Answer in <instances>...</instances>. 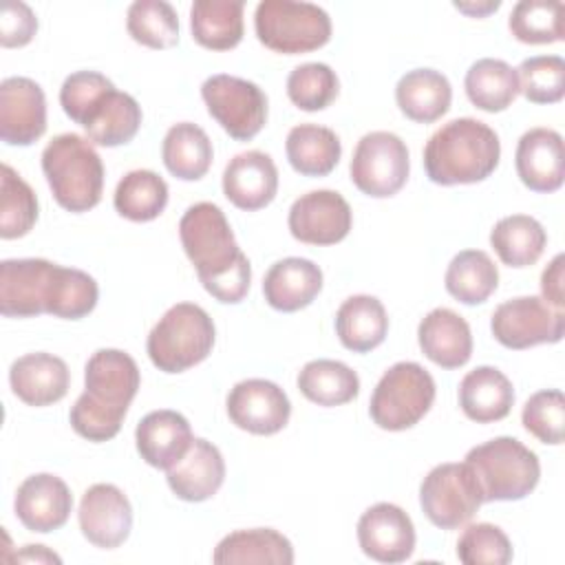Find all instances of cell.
Returning a JSON list of instances; mask_svg holds the SVG:
<instances>
[{
  "label": "cell",
  "mask_w": 565,
  "mask_h": 565,
  "mask_svg": "<svg viewBox=\"0 0 565 565\" xmlns=\"http://www.w3.org/2000/svg\"><path fill=\"white\" fill-rule=\"evenodd\" d=\"M179 236L203 289L212 298L236 305L247 296L252 267L218 205L210 201L190 205L179 221Z\"/></svg>",
  "instance_id": "6da1fadb"
},
{
  "label": "cell",
  "mask_w": 565,
  "mask_h": 565,
  "mask_svg": "<svg viewBox=\"0 0 565 565\" xmlns=\"http://www.w3.org/2000/svg\"><path fill=\"white\" fill-rule=\"evenodd\" d=\"M139 382V366L126 351H95L84 369V393L68 413L73 430L88 441L113 439L121 430Z\"/></svg>",
  "instance_id": "7a4b0ae2"
},
{
  "label": "cell",
  "mask_w": 565,
  "mask_h": 565,
  "mask_svg": "<svg viewBox=\"0 0 565 565\" xmlns=\"http://www.w3.org/2000/svg\"><path fill=\"white\" fill-rule=\"evenodd\" d=\"M501 157L499 135L475 117H459L437 128L424 146V168L437 185L488 179Z\"/></svg>",
  "instance_id": "3957f363"
},
{
  "label": "cell",
  "mask_w": 565,
  "mask_h": 565,
  "mask_svg": "<svg viewBox=\"0 0 565 565\" xmlns=\"http://www.w3.org/2000/svg\"><path fill=\"white\" fill-rule=\"evenodd\" d=\"M42 172L55 201L68 212H88L102 201L104 163L88 137H53L42 150Z\"/></svg>",
  "instance_id": "277c9868"
},
{
  "label": "cell",
  "mask_w": 565,
  "mask_h": 565,
  "mask_svg": "<svg viewBox=\"0 0 565 565\" xmlns=\"http://www.w3.org/2000/svg\"><path fill=\"white\" fill-rule=\"evenodd\" d=\"M214 338V322L203 307L177 302L152 327L146 349L159 371L183 373L212 353Z\"/></svg>",
  "instance_id": "5b68a950"
},
{
  "label": "cell",
  "mask_w": 565,
  "mask_h": 565,
  "mask_svg": "<svg viewBox=\"0 0 565 565\" xmlns=\"http://www.w3.org/2000/svg\"><path fill=\"white\" fill-rule=\"evenodd\" d=\"M466 463L477 475L483 501L525 499L541 477L536 452L514 437H494L470 448Z\"/></svg>",
  "instance_id": "8992f818"
},
{
  "label": "cell",
  "mask_w": 565,
  "mask_h": 565,
  "mask_svg": "<svg viewBox=\"0 0 565 565\" xmlns=\"http://www.w3.org/2000/svg\"><path fill=\"white\" fill-rule=\"evenodd\" d=\"M254 29L267 49L285 55L309 53L331 40V18L311 2L263 0L254 13Z\"/></svg>",
  "instance_id": "52a82bcc"
},
{
  "label": "cell",
  "mask_w": 565,
  "mask_h": 565,
  "mask_svg": "<svg viewBox=\"0 0 565 565\" xmlns=\"http://www.w3.org/2000/svg\"><path fill=\"white\" fill-rule=\"evenodd\" d=\"M435 391V380L422 364L397 362L373 388L369 415L384 430H406L430 411Z\"/></svg>",
  "instance_id": "ba28073f"
},
{
  "label": "cell",
  "mask_w": 565,
  "mask_h": 565,
  "mask_svg": "<svg viewBox=\"0 0 565 565\" xmlns=\"http://www.w3.org/2000/svg\"><path fill=\"white\" fill-rule=\"evenodd\" d=\"M481 503H486L481 486L466 461L435 466L419 486V505L426 519L441 530L466 525Z\"/></svg>",
  "instance_id": "9c48e42d"
},
{
  "label": "cell",
  "mask_w": 565,
  "mask_h": 565,
  "mask_svg": "<svg viewBox=\"0 0 565 565\" xmlns=\"http://www.w3.org/2000/svg\"><path fill=\"white\" fill-rule=\"evenodd\" d=\"M411 161L406 143L388 130L366 132L351 157L353 185L373 199L397 194L408 179Z\"/></svg>",
  "instance_id": "30bf717a"
},
{
  "label": "cell",
  "mask_w": 565,
  "mask_h": 565,
  "mask_svg": "<svg viewBox=\"0 0 565 565\" xmlns=\"http://www.w3.org/2000/svg\"><path fill=\"white\" fill-rule=\"evenodd\" d=\"M207 113L236 141L254 139L267 121V95L249 79L212 75L201 86Z\"/></svg>",
  "instance_id": "8fae6325"
},
{
  "label": "cell",
  "mask_w": 565,
  "mask_h": 565,
  "mask_svg": "<svg viewBox=\"0 0 565 565\" xmlns=\"http://www.w3.org/2000/svg\"><path fill=\"white\" fill-rule=\"evenodd\" d=\"M492 335L505 349H530L536 344H554L563 340L565 313L543 298L519 296L501 302L490 318Z\"/></svg>",
  "instance_id": "7c38bea8"
},
{
  "label": "cell",
  "mask_w": 565,
  "mask_h": 565,
  "mask_svg": "<svg viewBox=\"0 0 565 565\" xmlns=\"http://www.w3.org/2000/svg\"><path fill=\"white\" fill-rule=\"evenodd\" d=\"M353 212L335 190H311L298 196L287 216L289 232L307 245H335L351 232Z\"/></svg>",
  "instance_id": "4fadbf2b"
},
{
  "label": "cell",
  "mask_w": 565,
  "mask_h": 565,
  "mask_svg": "<svg viewBox=\"0 0 565 565\" xmlns=\"http://www.w3.org/2000/svg\"><path fill=\"white\" fill-rule=\"evenodd\" d=\"M225 406L232 424L252 435H274L287 426L291 415L287 393L260 377L234 384Z\"/></svg>",
  "instance_id": "5bb4252c"
},
{
  "label": "cell",
  "mask_w": 565,
  "mask_h": 565,
  "mask_svg": "<svg viewBox=\"0 0 565 565\" xmlns=\"http://www.w3.org/2000/svg\"><path fill=\"white\" fill-rule=\"evenodd\" d=\"M77 519L84 539L102 550L119 547L132 530L130 501L113 483L90 486L82 494Z\"/></svg>",
  "instance_id": "9a60e30c"
},
{
  "label": "cell",
  "mask_w": 565,
  "mask_h": 565,
  "mask_svg": "<svg viewBox=\"0 0 565 565\" xmlns=\"http://www.w3.org/2000/svg\"><path fill=\"white\" fill-rule=\"evenodd\" d=\"M46 132V97L29 77L0 84V137L9 146H31Z\"/></svg>",
  "instance_id": "2e32d148"
},
{
  "label": "cell",
  "mask_w": 565,
  "mask_h": 565,
  "mask_svg": "<svg viewBox=\"0 0 565 565\" xmlns=\"http://www.w3.org/2000/svg\"><path fill=\"white\" fill-rule=\"evenodd\" d=\"M55 263L46 258H7L0 263V311L7 318L46 313Z\"/></svg>",
  "instance_id": "e0dca14e"
},
{
  "label": "cell",
  "mask_w": 565,
  "mask_h": 565,
  "mask_svg": "<svg viewBox=\"0 0 565 565\" xmlns=\"http://www.w3.org/2000/svg\"><path fill=\"white\" fill-rule=\"evenodd\" d=\"M358 543L377 563H402L415 550V525L395 503H375L358 521Z\"/></svg>",
  "instance_id": "ac0fdd59"
},
{
  "label": "cell",
  "mask_w": 565,
  "mask_h": 565,
  "mask_svg": "<svg viewBox=\"0 0 565 565\" xmlns=\"http://www.w3.org/2000/svg\"><path fill=\"white\" fill-rule=\"evenodd\" d=\"M13 510L26 530L46 534L60 530L68 521L73 494L68 486L51 472L31 475L20 483Z\"/></svg>",
  "instance_id": "d6986e66"
},
{
  "label": "cell",
  "mask_w": 565,
  "mask_h": 565,
  "mask_svg": "<svg viewBox=\"0 0 565 565\" xmlns=\"http://www.w3.org/2000/svg\"><path fill=\"white\" fill-rule=\"evenodd\" d=\"M516 174L532 192H556L565 179L563 137L552 128H532L516 143Z\"/></svg>",
  "instance_id": "ffe728a7"
},
{
  "label": "cell",
  "mask_w": 565,
  "mask_h": 565,
  "mask_svg": "<svg viewBox=\"0 0 565 565\" xmlns=\"http://www.w3.org/2000/svg\"><path fill=\"white\" fill-rule=\"evenodd\" d=\"M276 192L278 170L267 152H241L223 170V194L238 210H260L274 201Z\"/></svg>",
  "instance_id": "44dd1931"
},
{
  "label": "cell",
  "mask_w": 565,
  "mask_h": 565,
  "mask_svg": "<svg viewBox=\"0 0 565 565\" xmlns=\"http://www.w3.org/2000/svg\"><path fill=\"white\" fill-rule=\"evenodd\" d=\"M9 384L18 399L29 406H51L68 393L71 373L62 358L53 353H26L9 369Z\"/></svg>",
  "instance_id": "7402d4cb"
},
{
  "label": "cell",
  "mask_w": 565,
  "mask_h": 565,
  "mask_svg": "<svg viewBox=\"0 0 565 565\" xmlns=\"http://www.w3.org/2000/svg\"><path fill=\"white\" fill-rule=\"evenodd\" d=\"M192 439L194 437L188 419L170 408L148 413L135 428L137 452L148 466L161 470H170L177 461H181L192 446Z\"/></svg>",
  "instance_id": "603a6c76"
},
{
  "label": "cell",
  "mask_w": 565,
  "mask_h": 565,
  "mask_svg": "<svg viewBox=\"0 0 565 565\" xmlns=\"http://www.w3.org/2000/svg\"><path fill=\"white\" fill-rule=\"evenodd\" d=\"M166 479L170 490L179 499L190 503L207 501L223 486V479H225L223 455L212 441L194 437L183 459L168 470Z\"/></svg>",
  "instance_id": "cb8c5ba5"
},
{
  "label": "cell",
  "mask_w": 565,
  "mask_h": 565,
  "mask_svg": "<svg viewBox=\"0 0 565 565\" xmlns=\"http://www.w3.org/2000/svg\"><path fill=\"white\" fill-rule=\"evenodd\" d=\"M417 342L422 353L441 369H459L472 355L470 327L448 307H437L422 318Z\"/></svg>",
  "instance_id": "d4e9b609"
},
{
  "label": "cell",
  "mask_w": 565,
  "mask_h": 565,
  "mask_svg": "<svg viewBox=\"0 0 565 565\" xmlns=\"http://www.w3.org/2000/svg\"><path fill=\"white\" fill-rule=\"evenodd\" d=\"M322 289V269L300 256L274 263L263 278V296L276 311H298L309 307Z\"/></svg>",
  "instance_id": "484cf974"
},
{
  "label": "cell",
  "mask_w": 565,
  "mask_h": 565,
  "mask_svg": "<svg viewBox=\"0 0 565 565\" xmlns=\"http://www.w3.org/2000/svg\"><path fill=\"white\" fill-rule=\"evenodd\" d=\"M514 404L512 382L494 366H477L459 384V406L477 424L499 422L510 415Z\"/></svg>",
  "instance_id": "4316f807"
},
{
  "label": "cell",
  "mask_w": 565,
  "mask_h": 565,
  "mask_svg": "<svg viewBox=\"0 0 565 565\" xmlns=\"http://www.w3.org/2000/svg\"><path fill=\"white\" fill-rule=\"evenodd\" d=\"M395 102L408 119L417 124H433L448 113L452 88L444 73L435 68H413L399 77L395 86Z\"/></svg>",
  "instance_id": "83f0119b"
},
{
  "label": "cell",
  "mask_w": 565,
  "mask_h": 565,
  "mask_svg": "<svg viewBox=\"0 0 565 565\" xmlns=\"http://www.w3.org/2000/svg\"><path fill=\"white\" fill-rule=\"evenodd\" d=\"M335 333L344 349L366 353L380 347L388 333V316L375 296L347 298L335 313Z\"/></svg>",
  "instance_id": "f1b7e54d"
},
{
  "label": "cell",
  "mask_w": 565,
  "mask_h": 565,
  "mask_svg": "<svg viewBox=\"0 0 565 565\" xmlns=\"http://www.w3.org/2000/svg\"><path fill=\"white\" fill-rule=\"evenodd\" d=\"M216 565L258 563V565H291L294 547L287 536L271 527L236 530L223 536L212 554Z\"/></svg>",
  "instance_id": "f546056e"
},
{
  "label": "cell",
  "mask_w": 565,
  "mask_h": 565,
  "mask_svg": "<svg viewBox=\"0 0 565 565\" xmlns=\"http://www.w3.org/2000/svg\"><path fill=\"white\" fill-rule=\"evenodd\" d=\"M243 0H196L190 7L194 42L212 51H230L243 40Z\"/></svg>",
  "instance_id": "4dcf8cb0"
},
{
  "label": "cell",
  "mask_w": 565,
  "mask_h": 565,
  "mask_svg": "<svg viewBox=\"0 0 565 565\" xmlns=\"http://www.w3.org/2000/svg\"><path fill=\"white\" fill-rule=\"evenodd\" d=\"M291 168L302 177H327L340 161L342 143L338 135L318 124L294 126L285 141Z\"/></svg>",
  "instance_id": "1f68e13d"
},
{
  "label": "cell",
  "mask_w": 565,
  "mask_h": 565,
  "mask_svg": "<svg viewBox=\"0 0 565 565\" xmlns=\"http://www.w3.org/2000/svg\"><path fill=\"white\" fill-rule=\"evenodd\" d=\"M141 126V106L128 93L113 88L84 121L88 139L104 148L124 146L135 139Z\"/></svg>",
  "instance_id": "d6a6232c"
},
{
  "label": "cell",
  "mask_w": 565,
  "mask_h": 565,
  "mask_svg": "<svg viewBox=\"0 0 565 565\" xmlns=\"http://www.w3.org/2000/svg\"><path fill=\"white\" fill-rule=\"evenodd\" d=\"M161 157L172 177L181 181H196L210 170L214 150L207 132L201 126L179 121L166 132Z\"/></svg>",
  "instance_id": "836d02e7"
},
{
  "label": "cell",
  "mask_w": 565,
  "mask_h": 565,
  "mask_svg": "<svg viewBox=\"0 0 565 565\" xmlns=\"http://www.w3.org/2000/svg\"><path fill=\"white\" fill-rule=\"evenodd\" d=\"M463 88L479 110L501 113L519 95V75L516 68L503 60L481 57L466 71Z\"/></svg>",
  "instance_id": "e575fe53"
},
{
  "label": "cell",
  "mask_w": 565,
  "mask_h": 565,
  "mask_svg": "<svg viewBox=\"0 0 565 565\" xmlns=\"http://www.w3.org/2000/svg\"><path fill=\"white\" fill-rule=\"evenodd\" d=\"M547 243L543 225L527 214L503 216L494 223L490 232V245L497 256L508 267H530L534 265Z\"/></svg>",
  "instance_id": "d590c367"
},
{
  "label": "cell",
  "mask_w": 565,
  "mask_h": 565,
  "mask_svg": "<svg viewBox=\"0 0 565 565\" xmlns=\"http://www.w3.org/2000/svg\"><path fill=\"white\" fill-rule=\"evenodd\" d=\"M446 291L463 305H481L486 302L497 285L499 269L494 260L481 249H463L452 256L446 276Z\"/></svg>",
  "instance_id": "8d00e7d4"
},
{
  "label": "cell",
  "mask_w": 565,
  "mask_h": 565,
  "mask_svg": "<svg viewBox=\"0 0 565 565\" xmlns=\"http://www.w3.org/2000/svg\"><path fill=\"white\" fill-rule=\"evenodd\" d=\"M298 391L318 406H342L358 397V373L338 360H311L298 373Z\"/></svg>",
  "instance_id": "74e56055"
},
{
  "label": "cell",
  "mask_w": 565,
  "mask_h": 565,
  "mask_svg": "<svg viewBox=\"0 0 565 565\" xmlns=\"http://www.w3.org/2000/svg\"><path fill=\"white\" fill-rule=\"evenodd\" d=\"M113 203L128 221H152L168 205V183L152 170H132L117 183Z\"/></svg>",
  "instance_id": "f35d334b"
},
{
  "label": "cell",
  "mask_w": 565,
  "mask_h": 565,
  "mask_svg": "<svg viewBox=\"0 0 565 565\" xmlns=\"http://www.w3.org/2000/svg\"><path fill=\"white\" fill-rule=\"evenodd\" d=\"M99 298V289L93 276L75 267H53L46 313L64 320H79L88 316Z\"/></svg>",
  "instance_id": "ab89813d"
},
{
  "label": "cell",
  "mask_w": 565,
  "mask_h": 565,
  "mask_svg": "<svg viewBox=\"0 0 565 565\" xmlns=\"http://www.w3.org/2000/svg\"><path fill=\"white\" fill-rule=\"evenodd\" d=\"M38 221V196L31 185L7 163L0 168V236L20 238Z\"/></svg>",
  "instance_id": "60d3db41"
},
{
  "label": "cell",
  "mask_w": 565,
  "mask_h": 565,
  "mask_svg": "<svg viewBox=\"0 0 565 565\" xmlns=\"http://www.w3.org/2000/svg\"><path fill=\"white\" fill-rule=\"evenodd\" d=\"M128 35L150 49H170L179 42V18L166 0H137L126 13Z\"/></svg>",
  "instance_id": "b9f144b4"
},
{
  "label": "cell",
  "mask_w": 565,
  "mask_h": 565,
  "mask_svg": "<svg viewBox=\"0 0 565 565\" xmlns=\"http://www.w3.org/2000/svg\"><path fill=\"white\" fill-rule=\"evenodd\" d=\"M510 33L523 44H552L565 38L563 2L521 0L508 18Z\"/></svg>",
  "instance_id": "7bdbcfd3"
},
{
  "label": "cell",
  "mask_w": 565,
  "mask_h": 565,
  "mask_svg": "<svg viewBox=\"0 0 565 565\" xmlns=\"http://www.w3.org/2000/svg\"><path fill=\"white\" fill-rule=\"evenodd\" d=\"M340 90L335 71L322 62L296 66L287 77V95L300 110L316 113L327 108Z\"/></svg>",
  "instance_id": "ee69618b"
},
{
  "label": "cell",
  "mask_w": 565,
  "mask_h": 565,
  "mask_svg": "<svg viewBox=\"0 0 565 565\" xmlns=\"http://www.w3.org/2000/svg\"><path fill=\"white\" fill-rule=\"evenodd\" d=\"M519 93L532 104H556L565 95V60L561 55H534L516 68Z\"/></svg>",
  "instance_id": "f6af8a7d"
},
{
  "label": "cell",
  "mask_w": 565,
  "mask_h": 565,
  "mask_svg": "<svg viewBox=\"0 0 565 565\" xmlns=\"http://www.w3.org/2000/svg\"><path fill=\"white\" fill-rule=\"evenodd\" d=\"M457 558L463 565H508L512 543L499 525L472 523L457 541Z\"/></svg>",
  "instance_id": "bcb514c9"
},
{
  "label": "cell",
  "mask_w": 565,
  "mask_h": 565,
  "mask_svg": "<svg viewBox=\"0 0 565 565\" xmlns=\"http://www.w3.org/2000/svg\"><path fill=\"white\" fill-rule=\"evenodd\" d=\"M521 422L530 435L539 441L558 446L565 430V397L558 388H545L534 393L521 413Z\"/></svg>",
  "instance_id": "7dc6e473"
},
{
  "label": "cell",
  "mask_w": 565,
  "mask_h": 565,
  "mask_svg": "<svg viewBox=\"0 0 565 565\" xmlns=\"http://www.w3.org/2000/svg\"><path fill=\"white\" fill-rule=\"evenodd\" d=\"M113 82L97 71H77L71 73L60 88V104L66 117L79 126L88 119V115L97 108V104L110 93Z\"/></svg>",
  "instance_id": "c3c4849f"
},
{
  "label": "cell",
  "mask_w": 565,
  "mask_h": 565,
  "mask_svg": "<svg viewBox=\"0 0 565 565\" xmlns=\"http://www.w3.org/2000/svg\"><path fill=\"white\" fill-rule=\"evenodd\" d=\"M38 31V18L29 4L20 0L2 2L0 11V44L4 49L24 46Z\"/></svg>",
  "instance_id": "681fc988"
},
{
  "label": "cell",
  "mask_w": 565,
  "mask_h": 565,
  "mask_svg": "<svg viewBox=\"0 0 565 565\" xmlns=\"http://www.w3.org/2000/svg\"><path fill=\"white\" fill-rule=\"evenodd\" d=\"M563 267H565V256L556 254L552 263L543 269L541 274V294L547 305L554 309H563Z\"/></svg>",
  "instance_id": "f907efd6"
},
{
  "label": "cell",
  "mask_w": 565,
  "mask_h": 565,
  "mask_svg": "<svg viewBox=\"0 0 565 565\" xmlns=\"http://www.w3.org/2000/svg\"><path fill=\"white\" fill-rule=\"evenodd\" d=\"M18 561L26 563H62V558L53 552H49L44 545H24L22 552L15 554Z\"/></svg>",
  "instance_id": "816d5d0a"
},
{
  "label": "cell",
  "mask_w": 565,
  "mask_h": 565,
  "mask_svg": "<svg viewBox=\"0 0 565 565\" xmlns=\"http://www.w3.org/2000/svg\"><path fill=\"white\" fill-rule=\"evenodd\" d=\"M455 7H457L459 11L472 15V18H483V15L492 13V11H497V9L501 7V2H499V0H494V2H483V4H463V2H455Z\"/></svg>",
  "instance_id": "f5cc1de1"
}]
</instances>
